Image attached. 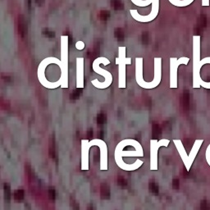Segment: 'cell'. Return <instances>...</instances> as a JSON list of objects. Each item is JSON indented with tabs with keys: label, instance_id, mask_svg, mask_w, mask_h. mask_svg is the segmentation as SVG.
<instances>
[{
	"label": "cell",
	"instance_id": "1",
	"mask_svg": "<svg viewBox=\"0 0 210 210\" xmlns=\"http://www.w3.org/2000/svg\"><path fill=\"white\" fill-rule=\"evenodd\" d=\"M143 149L139 142L134 139H124L117 144L115 149V160L117 166L125 171H135L143 164V161L137 159L133 164H126L122 157H142Z\"/></svg>",
	"mask_w": 210,
	"mask_h": 210
},
{
	"label": "cell",
	"instance_id": "2",
	"mask_svg": "<svg viewBox=\"0 0 210 210\" xmlns=\"http://www.w3.org/2000/svg\"><path fill=\"white\" fill-rule=\"evenodd\" d=\"M200 36H193V88H200Z\"/></svg>",
	"mask_w": 210,
	"mask_h": 210
},
{
	"label": "cell",
	"instance_id": "3",
	"mask_svg": "<svg viewBox=\"0 0 210 210\" xmlns=\"http://www.w3.org/2000/svg\"><path fill=\"white\" fill-rule=\"evenodd\" d=\"M170 141L169 139H162L159 141L157 139L150 140V171L158 170V150L162 146L168 147Z\"/></svg>",
	"mask_w": 210,
	"mask_h": 210
},
{
	"label": "cell",
	"instance_id": "4",
	"mask_svg": "<svg viewBox=\"0 0 210 210\" xmlns=\"http://www.w3.org/2000/svg\"><path fill=\"white\" fill-rule=\"evenodd\" d=\"M91 146L97 145L100 149V170H108V147L106 143L100 139H95L90 141Z\"/></svg>",
	"mask_w": 210,
	"mask_h": 210
},
{
	"label": "cell",
	"instance_id": "5",
	"mask_svg": "<svg viewBox=\"0 0 210 210\" xmlns=\"http://www.w3.org/2000/svg\"><path fill=\"white\" fill-rule=\"evenodd\" d=\"M190 61L188 58H181L180 59L171 58V88L177 87V67L180 64H187Z\"/></svg>",
	"mask_w": 210,
	"mask_h": 210
},
{
	"label": "cell",
	"instance_id": "6",
	"mask_svg": "<svg viewBox=\"0 0 210 210\" xmlns=\"http://www.w3.org/2000/svg\"><path fill=\"white\" fill-rule=\"evenodd\" d=\"M91 145L88 139L81 140V169L89 170V150Z\"/></svg>",
	"mask_w": 210,
	"mask_h": 210
},
{
	"label": "cell",
	"instance_id": "7",
	"mask_svg": "<svg viewBox=\"0 0 210 210\" xmlns=\"http://www.w3.org/2000/svg\"><path fill=\"white\" fill-rule=\"evenodd\" d=\"M203 139H196V140L195 141V143H194V144H193L192 149H191L190 154H189L188 165H187V167L186 168V170H187V172H189V171H190V168H191V166H192L193 163H194V161H195V157H196L197 154H198V152H199V149H200V147H201V145H202V144H203Z\"/></svg>",
	"mask_w": 210,
	"mask_h": 210
},
{
	"label": "cell",
	"instance_id": "8",
	"mask_svg": "<svg viewBox=\"0 0 210 210\" xmlns=\"http://www.w3.org/2000/svg\"><path fill=\"white\" fill-rule=\"evenodd\" d=\"M173 142H174L175 145H176V148H177V151L179 153L181 159H182L184 164H185V167L186 168L187 165H188L189 155H187V154H186V149L184 148V145L183 144H182V142H181V139H174Z\"/></svg>",
	"mask_w": 210,
	"mask_h": 210
},
{
	"label": "cell",
	"instance_id": "9",
	"mask_svg": "<svg viewBox=\"0 0 210 210\" xmlns=\"http://www.w3.org/2000/svg\"><path fill=\"white\" fill-rule=\"evenodd\" d=\"M18 33L22 39L27 36V24L23 15L18 17Z\"/></svg>",
	"mask_w": 210,
	"mask_h": 210
},
{
	"label": "cell",
	"instance_id": "10",
	"mask_svg": "<svg viewBox=\"0 0 210 210\" xmlns=\"http://www.w3.org/2000/svg\"><path fill=\"white\" fill-rule=\"evenodd\" d=\"M204 64H210V57H207V58L201 59V62H200L201 66H203ZM200 86L204 89H209L210 90V82H205L202 80L200 81Z\"/></svg>",
	"mask_w": 210,
	"mask_h": 210
},
{
	"label": "cell",
	"instance_id": "11",
	"mask_svg": "<svg viewBox=\"0 0 210 210\" xmlns=\"http://www.w3.org/2000/svg\"><path fill=\"white\" fill-rule=\"evenodd\" d=\"M111 6L116 11L122 10L124 7V4L122 0H111Z\"/></svg>",
	"mask_w": 210,
	"mask_h": 210
},
{
	"label": "cell",
	"instance_id": "12",
	"mask_svg": "<svg viewBox=\"0 0 210 210\" xmlns=\"http://www.w3.org/2000/svg\"><path fill=\"white\" fill-rule=\"evenodd\" d=\"M114 34H115V37L117 38L118 41H123L124 38H125V34L122 28H117Z\"/></svg>",
	"mask_w": 210,
	"mask_h": 210
},
{
	"label": "cell",
	"instance_id": "13",
	"mask_svg": "<svg viewBox=\"0 0 210 210\" xmlns=\"http://www.w3.org/2000/svg\"><path fill=\"white\" fill-rule=\"evenodd\" d=\"M110 17V12L107 11V10H103L100 12V18L102 21H107Z\"/></svg>",
	"mask_w": 210,
	"mask_h": 210
},
{
	"label": "cell",
	"instance_id": "14",
	"mask_svg": "<svg viewBox=\"0 0 210 210\" xmlns=\"http://www.w3.org/2000/svg\"><path fill=\"white\" fill-rule=\"evenodd\" d=\"M105 122H106V116L104 115V113H100L97 116V123L99 125H102Z\"/></svg>",
	"mask_w": 210,
	"mask_h": 210
},
{
	"label": "cell",
	"instance_id": "15",
	"mask_svg": "<svg viewBox=\"0 0 210 210\" xmlns=\"http://www.w3.org/2000/svg\"><path fill=\"white\" fill-rule=\"evenodd\" d=\"M24 197V192L22 190H17L14 194V198L17 200H20V199H23Z\"/></svg>",
	"mask_w": 210,
	"mask_h": 210
},
{
	"label": "cell",
	"instance_id": "16",
	"mask_svg": "<svg viewBox=\"0 0 210 210\" xmlns=\"http://www.w3.org/2000/svg\"><path fill=\"white\" fill-rule=\"evenodd\" d=\"M43 35H44L45 37H48V38L55 37V33H54L53 31H49V29H45L44 31H43Z\"/></svg>",
	"mask_w": 210,
	"mask_h": 210
},
{
	"label": "cell",
	"instance_id": "17",
	"mask_svg": "<svg viewBox=\"0 0 210 210\" xmlns=\"http://www.w3.org/2000/svg\"><path fill=\"white\" fill-rule=\"evenodd\" d=\"M81 95V90L80 89H76L75 90L73 91L72 94L71 95V100H77L79 99Z\"/></svg>",
	"mask_w": 210,
	"mask_h": 210
},
{
	"label": "cell",
	"instance_id": "18",
	"mask_svg": "<svg viewBox=\"0 0 210 210\" xmlns=\"http://www.w3.org/2000/svg\"><path fill=\"white\" fill-rule=\"evenodd\" d=\"M149 42V34L148 32H144L142 34V43L144 44H147Z\"/></svg>",
	"mask_w": 210,
	"mask_h": 210
},
{
	"label": "cell",
	"instance_id": "19",
	"mask_svg": "<svg viewBox=\"0 0 210 210\" xmlns=\"http://www.w3.org/2000/svg\"><path fill=\"white\" fill-rule=\"evenodd\" d=\"M210 0H202V6L203 7H209Z\"/></svg>",
	"mask_w": 210,
	"mask_h": 210
},
{
	"label": "cell",
	"instance_id": "20",
	"mask_svg": "<svg viewBox=\"0 0 210 210\" xmlns=\"http://www.w3.org/2000/svg\"><path fill=\"white\" fill-rule=\"evenodd\" d=\"M88 137L89 138H92L93 137V130L92 129H90L88 131Z\"/></svg>",
	"mask_w": 210,
	"mask_h": 210
},
{
	"label": "cell",
	"instance_id": "21",
	"mask_svg": "<svg viewBox=\"0 0 210 210\" xmlns=\"http://www.w3.org/2000/svg\"><path fill=\"white\" fill-rule=\"evenodd\" d=\"M36 2L39 6H41L44 2V0H36Z\"/></svg>",
	"mask_w": 210,
	"mask_h": 210
},
{
	"label": "cell",
	"instance_id": "22",
	"mask_svg": "<svg viewBox=\"0 0 210 210\" xmlns=\"http://www.w3.org/2000/svg\"><path fill=\"white\" fill-rule=\"evenodd\" d=\"M27 6H28V8L31 9V0H27Z\"/></svg>",
	"mask_w": 210,
	"mask_h": 210
},
{
	"label": "cell",
	"instance_id": "23",
	"mask_svg": "<svg viewBox=\"0 0 210 210\" xmlns=\"http://www.w3.org/2000/svg\"><path fill=\"white\" fill-rule=\"evenodd\" d=\"M69 44H71V36H69Z\"/></svg>",
	"mask_w": 210,
	"mask_h": 210
}]
</instances>
